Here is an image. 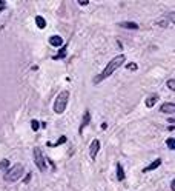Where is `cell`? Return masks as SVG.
<instances>
[{
  "label": "cell",
  "instance_id": "obj_1",
  "mask_svg": "<svg viewBox=\"0 0 175 191\" xmlns=\"http://www.w3.org/2000/svg\"><path fill=\"white\" fill-rule=\"evenodd\" d=\"M125 60H126V57H125L123 54H120V56H117V57H114V59L111 60V62H109L108 65H106L104 70H103V71H102V73L94 79V83H100V82H103L104 79H108L109 76H112V73H114V71L118 70V68L125 63Z\"/></svg>",
  "mask_w": 175,
  "mask_h": 191
},
{
  "label": "cell",
  "instance_id": "obj_2",
  "mask_svg": "<svg viewBox=\"0 0 175 191\" xmlns=\"http://www.w3.org/2000/svg\"><path fill=\"white\" fill-rule=\"evenodd\" d=\"M22 176H23V166H22L20 163H16L14 166L8 168L6 170V174H5V180L6 182H16L19 180Z\"/></svg>",
  "mask_w": 175,
  "mask_h": 191
},
{
  "label": "cell",
  "instance_id": "obj_3",
  "mask_svg": "<svg viewBox=\"0 0 175 191\" xmlns=\"http://www.w3.org/2000/svg\"><path fill=\"white\" fill-rule=\"evenodd\" d=\"M68 99H69V93L68 91H62L57 99H55V103H54V111L57 114H63L66 110V105H68Z\"/></svg>",
  "mask_w": 175,
  "mask_h": 191
},
{
  "label": "cell",
  "instance_id": "obj_4",
  "mask_svg": "<svg viewBox=\"0 0 175 191\" xmlns=\"http://www.w3.org/2000/svg\"><path fill=\"white\" fill-rule=\"evenodd\" d=\"M34 162H35V166L39 168L40 171H46V159L43 157L42 154V150L40 148H34Z\"/></svg>",
  "mask_w": 175,
  "mask_h": 191
},
{
  "label": "cell",
  "instance_id": "obj_5",
  "mask_svg": "<svg viewBox=\"0 0 175 191\" xmlns=\"http://www.w3.org/2000/svg\"><path fill=\"white\" fill-rule=\"evenodd\" d=\"M100 140L98 139H94L92 140V143H91V148H89V156H91V159H95L97 157V153L100 151Z\"/></svg>",
  "mask_w": 175,
  "mask_h": 191
},
{
  "label": "cell",
  "instance_id": "obj_6",
  "mask_svg": "<svg viewBox=\"0 0 175 191\" xmlns=\"http://www.w3.org/2000/svg\"><path fill=\"white\" fill-rule=\"evenodd\" d=\"M89 122H91V113H89V110H86L85 114H83L81 125H80V128H78V133H80V134H83V129H85V128L89 125Z\"/></svg>",
  "mask_w": 175,
  "mask_h": 191
},
{
  "label": "cell",
  "instance_id": "obj_7",
  "mask_svg": "<svg viewBox=\"0 0 175 191\" xmlns=\"http://www.w3.org/2000/svg\"><path fill=\"white\" fill-rule=\"evenodd\" d=\"M49 45L51 46H55V48H60L63 45V39L60 36H51L49 37Z\"/></svg>",
  "mask_w": 175,
  "mask_h": 191
},
{
  "label": "cell",
  "instance_id": "obj_8",
  "mask_svg": "<svg viewBox=\"0 0 175 191\" xmlns=\"http://www.w3.org/2000/svg\"><path fill=\"white\" fill-rule=\"evenodd\" d=\"M174 110H175L174 102H167V103H163L161 106H160V111H161V113H166V114H172Z\"/></svg>",
  "mask_w": 175,
  "mask_h": 191
},
{
  "label": "cell",
  "instance_id": "obj_9",
  "mask_svg": "<svg viewBox=\"0 0 175 191\" xmlns=\"http://www.w3.org/2000/svg\"><path fill=\"white\" fill-rule=\"evenodd\" d=\"M161 165V159H155L152 163H149L146 168H143V173H149V171H154V170H157V168Z\"/></svg>",
  "mask_w": 175,
  "mask_h": 191
},
{
  "label": "cell",
  "instance_id": "obj_10",
  "mask_svg": "<svg viewBox=\"0 0 175 191\" xmlns=\"http://www.w3.org/2000/svg\"><path fill=\"white\" fill-rule=\"evenodd\" d=\"M118 25L121 28H126V29H138V25L135 22H120Z\"/></svg>",
  "mask_w": 175,
  "mask_h": 191
},
{
  "label": "cell",
  "instance_id": "obj_11",
  "mask_svg": "<svg viewBox=\"0 0 175 191\" xmlns=\"http://www.w3.org/2000/svg\"><path fill=\"white\" fill-rule=\"evenodd\" d=\"M66 140H68V139H66V136H62L57 142H54V143H52V142H48L46 145H48V147H51V148H55V147H60L62 143H65Z\"/></svg>",
  "mask_w": 175,
  "mask_h": 191
},
{
  "label": "cell",
  "instance_id": "obj_12",
  "mask_svg": "<svg viewBox=\"0 0 175 191\" xmlns=\"http://www.w3.org/2000/svg\"><path fill=\"white\" fill-rule=\"evenodd\" d=\"M157 100H158V96H157V94L148 97V99H146V106H148V108H152V106L157 103Z\"/></svg>",
  "mask_w": 175,
  "mask_h": 191
},
{
  "label": "cell",
  "instance_id": "obj_13",
  "mask_svg": "<svg viewBox=\"0 0 175 191\" xmlns=\"http://www.w3.org/2000/svg\"><path fill=\"white\" fill-rule=\"evenodd\" d=\"M117 179L118 180H125V171H123L121 163H117Z\"/></svg>",
  "mask_w": 175,
  "mask_h": 191
},
{
  "label": "cell",
  "instance_id": "obj_14",
  "mask_svg": "<svg viewBox=\"0 0 175 191\" xmlns=\"http://www.w3.org/2000/svg\"><path fill=\"white\" fill-rule=\"evenodd\" d=\"M35 23H37V26H39L40 29H43L45 26H46V20H45L42 16H37L35 17Z\"/></svg>",
  "mask_w": 175,
  "mask_h": 191
},
{
  "label": "cell",
  "instance_id": "obj_15",
  "mask_svg": "<svg viewBox=\"0 0 175 191\" xmlns=\"http://www.w3.org/2000/svg\"><path fill=\"white\" fill-rule=\"evenodd\" d=\"M166 145H167V147H169V150H175V140H174V137H169V139H167L166 140Z\"/></svg>",
  "mask_w": 175,
  "mask_h": 191
},
{
  "label": "cell",
  "instance_id": "obj_16",
  "mask_svg": "<svg viewBox=\"0 0 175 191\" xmlns=\"http://www.w3.org/2000/svg\"><path fill=\"white\" fill-rule=\"evenodd\" d=\"M9 168V160H2V162H0V170H3V171H6Z\"/></svg>",
  "mask_w": 175,
  "mask_h": 191
},
{
  "label": "cell",
  "instance_id": "obj_17",
  "mask_svg": "<svg viewBox=\"0 0 175 191\" xmlns=\"http://www.w3.org/2000/svg\"><path fill=\"white\" fill-rule=\"evenodd\" d=\"M65 56H66V45H65V46L62 48V51H60L57 56H54V59H63Z\"/></svg>",
  "mask_w": 175,
  "mask_h": 191
},
{
  "label": "cell",
  "instance_id": "obj_18",
  "mask_svg": "<svg viewBox=\"0 0 175 191\" xmlns=\"http://www.w3.org/2000/svg\"><path fill=\"white\" fill-rule=\"evenodd\" d=\"M31 128L34 129V131H37V129H39V128H40V122H39V120H35V119H34V120L31 122Z\"/></svg>",
  "mask_w": 175,
  "mask_h": 191
},
{
  "label": "cell",
  "instance_id": "obj_19",
  "mask_svg": "<svg viewBox=\"0 0 175 191\" xmlns=\"http://www.w3.org/2000/svg\"><path fill=\"white\" fill-rule=\"evenodd\" d=\"M166 85H167V88H169L171 91H174V89H175V80H174V79H169Z\"/></svg>",
  "mask_w": 175,
  "mask_h": 191
},
{
  "label": "cell",
  "instance_id": "obj_20",
  "mask_svg": "<svg viewBox=\"0 0 175 191\" xmlns=\"http://www.w3.org/2000/svg\"><path fill=\"white\" fill-rule=\"evenodd\" d=\"M126 68L129 71H137V70H138V65H137V63H129V65H126Z\"/></svg>",
  "mask_w": 175,
  "mask_h": 191
},
{
  "label": "cell",
  "instance_id": "obj_21",
  "mask_svg": "<svg viewBox=\"0 0 175 191\" xmlns=\"http://www.w3.org/2000/svg\"><path fill=\"white\" fill-rule=\"evenodd\" d=\"M6 9V2L5 0H0V12H3Z\"/></svg>",
  "mask_w": 175,
  "mask_h": 191
},
{
  "label": "cell",
  "instance_id": "obj_22",
  "mask_svg": "<svg viewBox=\"0 0 175 191\" xmlns=\"http://www.w3.org/2000/svg\"><path fill=\"white\" fill-rule=\"evenodd\" d=\"M29 180H31V173H28V174H26V177H25L23 183H25V185H26V183H29Z\"/></svg>",
  "mask_w": 175,
  "mask_h": 191
},
{
  "label": "cell",
  "instance_id": "obj_23",
  "mask_svg": "<svg viewBox=\"0 0 175 191\" xmlns=\"http://www.w3.org/2000/svg\"><path fill=\"white\" fill-rule=\"evenodd\" d=\"M171 190H172V191H175V179H172V180H171Z\"/></svg>",
  "mask_w": 175,
  "mask_h": 191
},
{
  "label": "cell",
  "instance_id": "obj_24",
  "mask_svg": "<svg viewBox=\"0 0 175 191\" xmlns=\"http://www.w3.org/2000/svg\"><path fill=\"white\" fill-rule=\"evenodd\" d=\"M78 3H80V5H88L89 2H88V0H80V2H78Z\"/></svg>",
  "mask_w": 175,
  "mask_h": 191
},
{
  "label": "cell",
  "instance_id": "obj_25",
  "mask_svg": "<svg viewBox=\"0 0 175 191\" xmlns=\"http://www.w3.org/2000/svg\"><path fill=\"white\" fill-rule=\"evenodd\" d=\"M108 128V123H102V129H106Z\"/></svg>",
  "mask_w": 175,
  "mask_h": 191
}]
</instances>
